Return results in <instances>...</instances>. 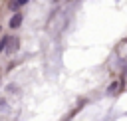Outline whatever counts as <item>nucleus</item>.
Instances as JSON below:
<instances>
[{
    "mask_svg": "<svg viewBox=\"0 0 127 121\" xmlns=\"http://www.w3.org/2000/svg\"><path fill=\"white\" fill-rule=\"evenodd\" d=\"M26 2H28V0H16V4H18V6H22V4H26Z\"/></svg>",
    "mask_w": 127,
    "mask_h": 121,
    "instance_id": "3",
    "label": "nucleus"
},
{
    "mask_svg": "<svg viewBox=\"0 0 127 121\" xmlns=\"http://www.w3.org/2000/svg\"><path fill=\"white\" fill-rule=\"evenodd\" d=\"M6 42H8V38L4 36V38H2V42H0V52H4V48H6Z\"/></svg>",
    "mask_w": 127,
    "mask_h": 121,
    "instance_id": "2",
    "label": "nucleus"
},
{
    "mask_svg": "<svg viewBox=\"0 0 127 121\" xmlns=\"http://www.w3.org/2000/svg\"><path fill=\"white\" fill-rule=\"evenodd\" d=\"M20 24H22V16H20V14L12 16V20H10V26H12V28H18Z\"/></svg>",
    "mask_w": 127,
    "mask_h": 121,
    "instance_id": "1",
    "label": "nucleus"
}]
</instances>
